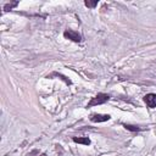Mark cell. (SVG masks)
Listing matches in <instances>:
<instances>
[{"mask_svg": "<svg viewBox=\"0 0 156 156\" xmlns=\"http://www.w3.org/2000/svg\"><path fill=\"white\" fill-rule=\"evenodd\" d=\"M110 119V116L108 115H93L90 117V121L91 122H106Z\"/></svg>", "mask_w": 156, "mask_h": 156, "instance_id": "277c9868", "label": "cell"}, {"mask_svg": "<svg viewBox=\"0 0 156 156\" xmlns=\"http://www.w3.org/2000/svg\"><path fill=\"white\" fill-rule=\"evenodd\" d=\"M110 96L107 94H104V93H99L98 95H95L94 98H91L90 102L87 105V107H91V106H96V105H101V104H105L106 101H108Z\"/></svg>", "mask_w": 156, "mask_h": 156, "instance_id": "6da1fadb", "label": "cell"}, {"mask_svg": "<svg viewBox=\"0 0 156 156\" xmlns=\"http://www.w3.org/2000/svg\"><path fill=\"white\" fill-rule=\"evenodd\" d=\"M63 37L67 38V39H69V40H72V41H76V43H79L82 40L80 34L77 33V32H74V30H71V29L65 30L63 32Z\"/></svg>", "mask_w": 156, "mask_h": 156, "instance_id": "7a4b0ae2", "label": "cell"}, {"mask_svg": "<svg viewBox=\"0 0 156 156\" xmlns=\"http://www.w3.org/2000/svg\"><path fill=\"white\" fill-rule=\"evenodd\" d=\"M144 101L146 102V105L151 108L156 107V94H147L144 96Z\"/></svg>", "mask_w": 156, "mask_h": 156, "instance_id": "3957f363", "label": "cell"}, {"mask_svg": "<svg viewBox=\"0 0 156 156\" xmlns=\"http://www.w3.org/2000/svg\"><path fill=\"white\" fill-rule=\"evenodd\" d=\"M73 141L74 143H78V144H84V145H89L90 144V139L89 138H83V136H80V138L74 136L73 138Z\"/></svg>", "mask_w": 156, "mask_h": 156, "instance_id": "5b68a950", "label": "cell"}, {"mask_svg": "<svg viewBox=\"0 0 156 156\" xmlns=\"http://www.w3.org/2000/svg\"><path fill=\"white\" fill-rule=\"evenodd\" d=\"M15 6H17V2L7 4V5H5V6H4V11H9V10H11V9H12V7H15Z\"/></svg>", "mask_w": 156, "mask_h": 156, "instance_id": "30bf717a", "label": "cell"}, {"mask_svg": "<svg viewBox=\"0 0 156 156\" xmlns=\"http://www.w3.org/2000/svg\"><path fill=\"white\" fill-rule=\"evenodd\" d=\"M124 128L128 129V130H132V132H138V130L143 129V128H140L138 126H133V124H124Z\"/></svg>", "mask_w": 156, "mask_h": 156, "instance_id": "8992f818", "label": "cell"}, {"mask_svg": "<svg viewBox=\"0 0 156 156\" xmlns=\"http://www.w3.org/2000/svg\"><path fill=\"white\" fill-rule=\"evenodd\" d=\"M50 76H56V77H60L62 80H65L66 82V84H71V80L69 79H67L65 76H62V74H58V73H52V74H50Z\"/></svg>", "mask_w": 156, "mask_h": 156, "instance_id": "9c48e42d", "label": "cell"}, {"mask_svg": "<svg viewBox=\"0 0 156 156\" xmlns=\"http://www.w3.org/2000/svg\"><path fill=\"white\" fill-rule=\"evenodd\" d=\"M26 156H46V155H45V154H43V152H40L39 150H33V151L28 152Z\"/></svg>", "mask_w": 156, "mask_h": 156, "instance_id": "52a82bcc", "label": "cell"}, {"mask_svg": "<svg viewBox=\"0 0 156 156\" xmlns=\"http://www.w3.org/2000/svg\"><path fill=\"white\" fill-rule=\"evenodd\" d=\"M84 4H85V6H87V7L94 9V7H95V6L98 5V0H95V1H85Z\"/></svg>", "mask_w": 156, "mask_h": 156, "instance_id": "ba28073f", "label": "cell"}]
</instances>
